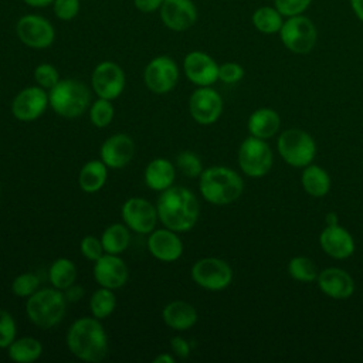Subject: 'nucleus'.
<instances>
[{
  "label": "nucleus",
  "instance_id": "f257e3e1",
  "mask_svg": "<svg viewBox=\"0 0 363 363\" xmlns=\"http://www.w3.org/2000/svg\"><path fill=\"white\" fill-rule=\"evenodd\" d=\"M156 208L159 221L177 233L190 231L200 216V204L196 194L183 186H172L160 191Z\"/></svg>",
  "mask_w": 363,
  "mask_h": 363
},
{
  "label": "nucleus",
  "instance_id": "f03ea898",
  "mask_svg": "<svg viewBox=\"0 0 363 363\" xmlns=\"http://www.w3.org/2000/svg\"><path fill=\"white\" fill-rule=\"evenodd\" d=\"M67 347L79 360L96 363L108 354V335L99 319L82 316L71 323L67 330Z\"/></svg>",
  "mask_w": 363,
  "mask_h": 363
},
{
  "label": "nucleus",
  "instance_id": "7ed1b4c3",
  "mask_svg": "<svg viewBox=\"0 0 363 363\" xmlns=\"http://www.w3.org/2000/svg\"><path fill=\"white\" fill-rule=\"evenodd\" d=\"M199 190L206 201L214 206H225L235 201L242 190L241 176L225 166H211L201 172Z\"/></svg>",
  "mask_w": 363,
  "mask_h": 363
},
{
  "label": "nucleus",
  "instance_id": "20e7f679",
  "mask_svg": "<svg viewBox=\"0 0 363 363\" xmlns=\"http://www.w3.org/2000/svg\"><path fill=\"white\" fill-rule=\"evenodd\" d=\"M67 309V299L64 292L51 286L40 288L26 302V313L28 319L41 329H51L57 326Z\"/></svg>",
  "mask_w": 363,
  "mask_h": 363
},
{
  "label": "nucleus",
  "instance_id": "39448f33",
  "mask_svg": "<svg viewBox=\"0 0 363 363\" xmlns=\"http://www.w3.org/2000/svg\"><path fill=\"white\" fill-rule=\"evenodd\" d=\"M48 101L51 109L67 119L81 116L91 105L89 88L72 78L60 79V82L48 91Z\"/></svg>",
  "mask_w": 363,
  "mask_h": 363
},
{
  "label": "nucleus",
  "instance_id": "423d86ee",
  "mask_svg": "<svg viewBox=\"0 0 363 363\" xmlns=\"http://www.w3.org/2000/svg\"><path fill=\"white\" fill-rule=\"evenodd\" d=\"M277 147L281 157L294 167H305L311 164L316 155V143L313 138L302 129H286L278 140Z\"/></svg>",
  "mask_w": 363,
  "mask_h": 363
},
{
  "label": "nucleus",
  "instance_id": "0eeeda50",
  "mask_svg": "<svg viewBox=\"0 0 363 363\" xmlns=\"http://www.w3.org/2000/svg\"><path fill=\"white\" fill-rule=\"evenodd\" d=\"M278 34L282 44L294 54L311 52L318 41L315 23L303 14L285 17Z\"/></svg>",
  "mask_w": 363,
  "mask_h": 363
},
{
  "label": "nucleus",
  "instance_id": "6e6552de",
  "mask_svg": "<svg viewBox=\"0 0 363 363\" xmlns=\"http://www.w3.org/2000/svg\"><path fill=\"white\" fill-rule=\"evenodd\" d=\"M272 150L264 139L250 136L238 149V166L250 177H262L272 167Z\"/></svg>",
  "mask_w": 363,
  "mask_h": 363
},
{
  "label": "nucleus",
  "instance_id": "1a4fd4ad",
  "mask_svg": "<svg viewBox=\"0 0 363 363\" xmlns=\"http://www.w3.org/2000/svg\"><path fill=\"white\" fill-rule=\"evenodd\" d=\"M191 279L207 291L225 289L233 281L231 267L221 258L204 257L191 267Z\"/></svg>",
  "mask_w": 363,
  "mask_h": 363
},
{
  "label": "nucleus",
  "instance_id": "9d476101",
  "mask_svg": "<svg viewBox=\"0 0 363 363\" xmlns=\"http://www.w3.org/2000/svg\"><path fill=\"white\" fill-rule=\"evenodd\" d=\"M146 88L157 95L167 94L179 82L177 62L169 55H157L147 62L143 71Z\"/></svg>",
  "mask_w": 363,
  "mask_h": 363
},
{
  "label": "nucleus",
  "instance_id": "9b49d317",
  "mask_svg": "<svg viewBox=\"0 0 363 363\" xmlns=\"http://www.w3.org/2000/svg\"><path fill=\"white\" fill-rule=\"evenodd\" d=\"M16 34L24 45L34 50L48 48L55 40L54 26L38 14L21 16L16 24Z\"/></svg>",
  "mask_w": 363,
  "mask_h": 363
},
{
  "label": "nucleus",
  "instance_id": "f8f14e48",
  "mask_svg": "<svg viewBox=\"0 0 363 363\" xmlns=\"http://www.w3.org/2000/svg\"><path fill=\"white\" fill-rule=\"evenodd\" d=\"M122 220L128 228L138 234H150L159 221L156 204L143 197H130L122 204Z\"/></svg>",
  "mask_w": 363,
  "mask_h": 363
},
{
  "label": "nucleus",
  "instance_id": "ddd939ff",
  "mask_svg": "<svg viewBox=\"0 0 363 363\" xmlns=\"http://www.w3.org/2000/svg\"><path fill=\"white\" fill-rule=\"evenodd\" d=\"M126 78L119 64L113 61L99 62L91 75V86L98 98L116 99L125 89Z\"/></svg>",
  "mask_w": 363,
  "mask_h": 363
},
{
  "label": "nucleus",
  "instance_id": "4468645a",
  "mask_svg": "<svg viewBox=\"0 0 363 363\" xmlns=\"http://www.w3.org/2000/svg\"><path fill=\"white\" fill-rule=\"evenodd\" d=\"M48 106V91L38 85H33L21 89L13 98L11 113L21 122H31L38 119Z\"/></svg>",
  "mask_w": 363,
  "mask_h": 363
},
{
  "label": "nucleus",
  "instance_id": "2eb2a0df",
  "mask_svg": "<svg viewBox=\"0 0 363 363\" xmlns=\"http://www.w3.org/2000/svg\"><path fill=\"white\" fill-rule=\"evenodd\" d=\"M191 118L200 125L214 123L223 112V99L220 94L210 86H199L189 99Z\"/></svg>",
  "mask_w": 363,
  "mask_h": 363
},
{
  "label": "nucleus",
  "instance_id": "dca6fc26",
  "mask_svg": "<svg viewBox=\"0 0 363 363\" xmlns=\"http://www.w3.org/2000/svg\"><path fill=\"white\" fill-rule=\"evenodd\" d=\"M159 13L164 27L176 33L191 28L199 16L193 0H163Z\"/></svg>",
  "mask_w": 363,
  "mask_h": 363
},
{
  "label": "nucleus",
  "instance_id": "f3484780",
  "mask_svg": "<svg viewBox=\"0 0 363 363\" xmlns=\"http://www.w3.org/2000/svg\"><path fill=\"white\" fill-rule=\"evenodd\" d=\"M94 279L99 286L118 289L129 279V269L125 261L115 254H104L94 262Z\"/></svg>",
  "mask_w": 363,
  "mask_h": 363
},
{
  "label": "nucleus",
  "instance_id": "a211bd4d",
  "mask_svg": "<svg viewBox=\"0 0 363 363\" xmlns=\"http://www.w3.org/2000/svg\"><path fill=\"white\" fill-rule=\"evenodd\" d=\"M183 71L197 86H210L218 79V64L203 51H190L183 60Z\"/></svg>",
  "mask_w": 363,
  "mask_h": 363
},
{
  "label": "nucleus",
  "instance_id": "6ab92c4d",
  "mask_svg": "<svg viewBox=\"0 0 363 363\" xmlns=\"http://www.w3.org/2000/svg\"><path fill=\"white\" fill-rule=\"evenodd\" d=\"M149 252L159 261L174 262L183 255V241L179 237L177 231H173L167 227L155 228L147 234L146 241Z\"/></svg>",
  "mask_w": 363,
  "mask_h": 363
},
{
  "label": "nucleus",
  "instance_id": "aec40b11",
  "mask_svg": "<svg viewBox=\"0 0 363 363\" xmlns=\"http://www.w3.org/2000/svg\"><path fill=\"white\" fill-rule=\"evenodd\" d=\"M135 142L126 133H113L106 138L99 149L101 160L109 169H122L133 157Z\"/></svg>",
  "mask_w": 363,
  "mask_h": 363
},
{
  "label": "nucleus",
  "instance_id": "412c9836",
  "mask_svg": "<svg viewBox=\"0 0 363 363\" xmlns=\"http://www.w3.org/2000/svg\"><path fill=\"white\" fill-rule=\"evenodd\" d=\"M322 250L335 259H345L354 251V240L352 234L339 224H326L319 235Z\"/></svg>",
  "mask_w": 363,
  "mask_h": 363
},
{
  "label": "nucleus",
  "instance_id": "4be33fe9",
  "mask_svg": "<svg viewBox=\"0 0 363 363\" xmlns=\"http://www.w3.org/2000/svg\"><path fill=\"white\" fill-rule=\"evenodd\" d=\"M320 291L333 299H347L354 292V281L349 272L342 268L330 267L318 274Z\"/></svg>",
  "mask_w": 363,
  "mask_h": 363
},
{
  "label": "nucleus",
  "instance_id": "5701e85b",
  "mask_svg": "<svg viewBox=\"0 0 363 363\" xmlns=\"http://www.w3.org/2000/svg\"><path fill=\"white\" fill-rule=\"evenodd\" d=\"M163 322L173 330L184 332L197 323L196 308L186 301H172L162 311Z\"/></svg>",
  "mask_w": 363,
  "mask_h": 363
},
{
  "label": "nucleus",
  "instance_id": "b1692460",
  "mask_svg": "<svg viewBox=\"0 0 363 363\" xmlns=\"http://www.w3.org/2000/svg\"><path fill=\"white\" fill-rule=\"evenodd\" d=\"M176 179V167L174 164L164 159L156 157L150 160L143 172V180L150 190L163 191L173 186Z\"/></svg>",
  "mask_w": 363,
  "mask_h": 363
},
{
  "label": "nucleus",
  "instance_id": "393cba45",
  "mask_svg": "<svg viewBox=\"0 0 363 363\" xmlns=\"http://www.w3.org/2000/svg\"><path fill=\"white\" fill-rule=\"evenodd\" d=\"M281 125V118L277 111L271 108H259L254 111L248 118V130L251 136L259 139L272 138Z\"/></svg>",
  "mask_w": 363,
  "mask_h": 363
},
{
  "label": "nucleus",
  "instance_id": "a878e982",
  "mask_svg": "<svg viewBox=\"0 0 363 363\" xmlns=\"http://www.w3.org/2000/svg\"><path fill=\"white\" fill-rule=\"evenodd\" d=\"M108 166L102 160L86 162L78 174V184L85 193L99 191L108 180Z\"/></svg>",
  "mask_w": 363,
  "mask_h": 363
},
{
  "label": "nucleus",
  "instance_id": "bb28decb",
  "mask_svg": "<svg viewBox=\"0 0 363 363\" xmlns=\"http://www.w3.org/2000/svg\"><path fill=\"white\" fill-rule=\"evenodd\" d=\"M9 359L16 363H33L43 354V345L37 337H16L7 347Z\"/></svg>",
  "mask_w": 363,
  "mask_h": 363
},
{
  "label": "nucleus",
  "instance_id": "cd10ccee",
  "mask_svg": "<svg viewBox=\"0 0 363 363\" xmlns=\"http://www.w3.org/2000/svg\"><path fill=\"white\" fill-rule=\"evenodd\" d=\"M301 183L303 190L312 197H323L330 190V177L325 169L316 164L305 166Z\"/></svg>",
  "mask_w": 363,
  "mask_h": 363
},
{
  "label": "nucleus",
  "instance_id": "c85d7f7f",
  "mask_svg": "<svg viewBox=\"0 0 363 363\" xmlns=\"http://www.w3.org/2000/svg\"><path fill=\"white\" fill-rule=\"evenodd\" d=\"M101 241L105 254L121 255L130 244V230L125 223H113L104 230Z\"/></svg>",
  "mask_w": 363,
  "mask_h": 363
},
{
  "label": "nucleus",
  "instance_id": "c756f323",
  "mask_svg": "<svg viewBox=\"0 0 363 363\" xmlns=\"http://www.w3.org/2000/svg\"><path fill=\"white\" fill-rule=\"evenodd\" d=\"M48 279L51 285L60 291H65L68 286L77 281V267L75 264L65 257L57 258L52 261L48 269Z\"/></svg>",
  "mask_w": 363,
  "mask_h": 363
},
{
  "label": "nucleus",
  "instance_id": "7c9ffc66",
  "mask_svg": "<svg viewBox=\"0 0 363 363\" xmlns=\"http://www.w3.org/2000/svg\"><path fill=\"white\" fill-rule=\"evenodd\" d=\"M284 16L274 6H261L258 7L251 17L252 26L257 31L262 34H277L279 33L284 24Z\"/></svg>",
  "mask_w": 363,
  "mask_h": 363
},
{
  "label": "nucleus",
  "instance_id": "2f4dec72",
  "mask_svg": "<svg viewBox=\"0 0 363 363\" xmlns=\"http://www.w3.org/2000/svg\"><path fill=\"white\" fill-rule=\"evenodd\" d=\"M116 308V296L113 289L99 286L96 291L92 292L89 298V309L92 316L102 320L112 315Z\"/></svg>",
  "mask_w": 363,
  "mask_h": 363
},
{
  "label": "nucleus",
  "instance_id": "473e14b6",
  "mask_svg": "<svg viewBox=\"0 0 363 363\" xmlns=\"http://www.w3.org/2000/svg\"><path fill=\"white\" fill-rule=\"evenodd\" d=\"M289 275L299 282H312L318 278V268L311 258L294 257L288 264Z\"/></svg>",
  "mask_w": 363,
  "mask_h": 363
},
{
  "label": "nucleus",
  "instance_id": "72a5a7b5",
  "mask_svg": "<svg viewBox=\"0 0 363 363\" xmlns=\"http://www.w3.org/2000/svg\"><path fill=\"white\" fill-rule=\"evenodd\" d=\"M115 116V108L109 99L98 98L89 105V121L96 128H106Z\"/></svg>",
  "mask_w": 363,
  "mask_h": 363
},
{
  "label": "nucleus",
  "instance_id": "f704fd0d",
  "mask_svg": "<svg viewBox=\"0 0 363 363\" xmlns=\"http://www.w3.org/2000/svg\"><path fill=\"white\" fill-rule=\"evenodd\" d=\"M40 289V279L33 272H23L11 282V292L18 298H28Z\"/></svg>",
  "mask_w": 363,
  "mask_h": 363
},
{
  "label": "nucleus",
  "instance_id": "c9c22d12",
  "mask_svg": "<svg viewBox=\"0 0 363 363\" xmlns=\"http://www.w3.org/2000/svg\"><path fill=\"white\" fill-rule=\"evenodd\" d=\"M176 167L187 177H200L203 169V163L200 157L189 150L180 152L176 157Z\"/></svg>",
  "mask_w": 363,
  "mask_h": 363
},
{
  "label": "nucleus",
  "instance_id": "e433bc0d",
  "mask_svg": "<svg viewBox=\"0 0 363 363\" xmlns=\"http://www.w3.org/2000/svg\"><path fill=\"white\" fill-rule=\"evenodd\" d=\"M60 72L58 69L48 62L38 64L34 69V81L38 86L50 91L60 82Z\"/></svg>",
  "mask_w": 363,
  "mask_h": 363
},
{
  "label": "nucleus",
  "instance_id": "4c0bfd02",
  "mask_svg": "<svg viewBox=\"0 0 363 363\" xmlns=\"http://www.w3.org/2000/svg\"><path fill=\"white\" fill-rule=\"evenodd\" d=\"M17 337V325L10 312L0 308V349H7Z\"/></svg>",
  "mask_w": 363,
  "mask_h": 363
},
{
  "label": "nucleus",
  "instance_id": "58836bf2",
  "mask_svg": "<svg viewBox=\"0 0 363 363\" xmlns=\"http://www.w3.org/2000/svg\"><path fill=\"white\" fill-rule=\"evenodd\" d=\"M81 1L79 0H54L52 10L58 20L71 21L79 13Z\"/></svg>",
  "mask_w": 363,
  "mask_h": 363
},
{
  "label": "nucleus",
  "instance_id": "ea45409f",
  "mask_svg": "<svg viewBox=\"0 0 363 363\" xmlns=\"http://www.w3.org/2000/svg\"><path fill=\"white\" fill-rule=\"evenodd\" d=\"M79 250H81V254L89 259V261H96L98 258H101L105 251H104V247H102V241H101V237H95V235H85L81 242H79Z\"/></svg>",
  "mask_w": 363,
  "mask_h": 363
},
{
  "label": "nucleus",
  "instance_id": "a19ab883",
  "mask_svg": "<svg viewBox=\"0 0 363 363\" xmlns=\"http://www.w3.org/2000/svg\"><path fill=\"white\" fill-rule=\"evenodd\" d=\"M312 0H274V6L284 17L303 14L309 9Z\"/></svg>",
  "mask_w": 363,
  "mask_h": 363
},
{
  "label": "nucleus",
  "instance_id": "79ce46f5",
  "mask_svg": "<svg viewBox=\"0 0 363 363\" xmlns=\"http://www.w3.org/2000/svg\"><path fill=\"white\" fill-rule=\"evenodd\" d=\"M244 77V68L237 62H224L218 65V79L224 84H237Z\"/></svg>",
  "mask_w": 363,
  "mask_h": 363
},
{
  "label": "nucleus",
  "instance_id": "37998d69",
  "mask_svg": "<svg viewBox=\"0 0 363 363\" xmlns=\"http://www.w3.org/2000/svg\"><path fill=\"white\" fill-rule=\"evenodd\" d=\"M172 353L180 359H186L190 356V343L182 336H173L170 339Z\"/></svg>",
  "mask_w": 363,
  "mask_h": 363
},
{
  "label": "nucleus",
  "instance_id": "c03bdc74",
  "mask_svg": "<svg viewBox=\"0 0 363 363\" xmlns=\"http://www.w3.org/2000/svg\"><path fill=\"white\" fill-rule=\"evenodd\" d=\"M163 0H133L135 7L142 13H152L160 9Z\"/></svg>",
  "mask_w": 363,
  "mask_h": 363
},
{
  "label": "nucleus",
  "instance_id": "a18cd8bd",
  "mask_svg": "<svg viewBox=\"0 0 363 363\" xmlns=\"http://www.w3.org/2000/svg\"><path fill=\"white\" fill-rule=\"evenodd\" d=\"M64 292V296L67 299V302H77L84 296V288L81 285L72 284L71 286H68Z\"/></svg>",
  "mask_w": 363,
  "mask_h": 363
},
{
  "label": "nucleus",
  "instance_id": "49530a36",
  "mask_svg": "<svg viewBox=\"0 0 363 363\" xmlns=\"http://www.w3.org/2000/svg\"><path fill=\"white\" fill-rule=\"evenodd\" d=\"M350 7L354 16L363 23V0H350Z\"/></svg>",
  "mask_w": 363,
  "mask_h": 363
},
{
  "label": "nucleus",
  "instance_id": "de8ad7c7",
  "mask_svg": "<svg viewBox=\"0 0 363 363\" xmlns=\"http://www.w3.org/2000/svg\"><path fill=\"white\" fill-rule=\"evenodd\" d=\"M27 6L30 7H34V9H44L50 4L54 3V0H23Z\"/></svg>",
  "mask_w": 363,
  "mask_h": 363
},
{
  "label": "nucleus",
  "instance_id": "09e8293b",
  "mask_svg": "<svg viewBox=\"0 0 363 363\" xmlns=\"http://www.w3.org/2000/svg\"><path fill=\"white\" fill-rule=\"evenodd\" d=\"M174 357L170 353H159L155 359L153 363H173Z\"/></svg>",
  "mask_w": 363,
  "mask_h": 363
},
{
  "label": "nucleus",
  "instance_id": "8fccbe9b",
  "mask_svg": "<svg viewBox=\"0 0 363 363\" xmlns=\"http://www.w3.org/2000/svg\"><path fill=\"white\" fill-rule=\"evenodd\" d=\"M326 223H328V224H337L336 214H335V213H329V214H326Z\"/></svg>",
  "mask_w": 363,
  "mask_h": 363
},
{
  "label": "nucleus",
  "instance_id": "3c124183",
  "mask_svg": "<svg viewBox=\"0 0 363 363\" xmlns=\"http://www.w3.org/2000/svg\"><path fill=\"white\" fill-rule=\"evenodd\" d=\"M0 196H1V184H0Z\"/></svg>",
  "mask_w": 363,
  "mask_h": 363
}]
</instances>
